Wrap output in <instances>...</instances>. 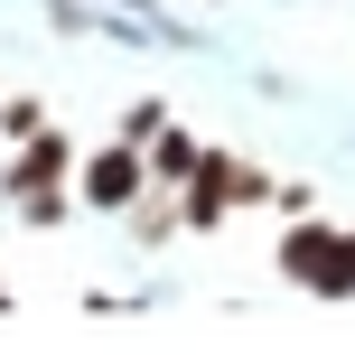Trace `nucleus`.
Returning <instances> with one entry per match:
<instances>
[{
	"label": "nucleus",
	"instance_id": "1",
	"mask_svg": "<svg viewBox=\"0 0 355 355\" xmlns=\"http://www.w3.org/2000/svg\"><path fill=\"white\" fill-rule=\"evenodd\" d=\"M281 271L309 290V300H355V234H346V225H318V215H300V225L281 234Z\"/></svg>",
	"mask_w": 355,
	"mask_h": 355
},
{
	"label": "nucleus",
	"instance_id": "2",
	"mask_svg": "<svg viewBox=\"0 0 355 355\" xmlns=\"http://www.w3.org/2000/svg\"><path fill=\"white\" fill-rule=\"evenodd\" d=\"M262 196H271V178L252 168V159L206 150V159H196V178L178 187V225H225V206H262Z\"/></svg>",
	"mask_w": 355,
	"mask_h": 355
},
{
	"label": "nucleus",
	"instance_id": "3",
	"mask_svg": "<svg viewBox=\"0 0 355 355\" xmlns=\"http://www.w3.org/2000/svg\"><path fill=\"white\" fill-rule=\"evenodd\" d=\"M150 187V150L141 141H103L94 159H75V196H85L94 215H131Z\"/></svg>",
	"mask_w": 355,
	"mask_h": 355
},
{
	"label": "nucleus",
	"instance_id": "4",
	"mask_svg": "<svg viewBox=\"0 0 355 355\" xmlns=\"http://www.w3.org/2000/svg\"><path fill=\"white\" fill-rule=\"evenodd\" d=\"M66 178H75V150L56 141L47 122H37V131H28V150H19V168H10V196H28V187H66Z\"/></svg>",
	"mask_w": 355,
	"mask_h": 355
},
{
	"label": "nucleus",
	"instance_id": "5",
	"mask_svg": "<svg viewBox=\"0 0 355 355\" xmlns=\"http://www.w3.org/2000/svg\"><path fill=\"white\" fill-rule=\"evenodd\" d=\"M196 159H206V150H196L187 141V131H150V187H187V178H196Z\"/></svg>",
	"mask_w": 355,
	"mask_h": 355
},
{
	"label": "nucleus",
	"instance_id": "6",
	"mask_svg": "<svg viewBox=\"0 0 355 355\" xmlns=\"http://www.w3.org/2000/svg\"><path fill=\"white\" fill-rule=\"evenodd\" d=\"M37 122H47V112H37V103H28V94H19V103H0V131H10V141H28V131H37Z\"/></svg>",
	"mask_w": 355,
	"mask_h": 355
},
{
	"label": "nucleus",
	"instance_id": "7",
	"mask_svg": "<svg viewBox=\"0 0 355 355\" xmlns=\"http://www.w3.org/2000/svg\"><path fill=\"white\" fill-rule=\"evenodd\" d=\"M112 10H131V19H150V0H112Z\"/></svg>",
	"mask_w": 355,
	"mask_h": 355
},
{
	"label": "nucleus",
	"instance_id": "8",
	"mask_svg": "<svg viewBox=\"0 0 355 355\" xmlns=\"http://www.w3.org/2000/svg\"><path fill=\"white\" fill-rule=\"evenodd\" d=\"M0 309H10V290H0Z\"/></svg>",
	"mask_w": 355,
	"mask_h": 355
}]
</instances>
